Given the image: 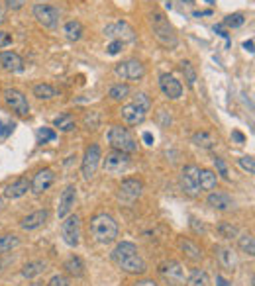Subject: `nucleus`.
Listing matches in <instances>:
<instances>
[{"instance_id": "obj_1", "label": "nucleus", "mask_w": 255, "mask_h": 286, "mask_svg": "<svg viewBox=\"0 0 255 286\" xmlns=\"http://www.w3.org/2000/svg\"><path fill=\"white\" fill-rule=\"evenodd\" d=\"M112 261L116 263L118 269H122L128 274H143L147 271V265L140 255L138 247L130 241L118 243L112 251Z\"/></svg>"}, {"instance_id": "obj_2", "label": "nucleus", "mask_w": 255, "mask_h": 286, "mask_svg": "<svg viewBox=\"0 0 255 286\" xmlns=\"http://www.w3.org/2000/svg\"><path fill=\"white\" fill-rule=\"evenodd\" d=\"M90 236L96 243L100 245H108V243H114L116 237H118V224L116 220L106 214V212H100L96 216H92L90 220Z\"/></svg>"}, {"instance_id": "obj_3", "label": "nucleus", "mask_w": 255, "mask_h": 286, "mask_svg": "<svg viewBox=\"0 0 255 286\" xmlns=\"http://www.w3.org/2000/svg\"><path fill=\"white\" fill-rule=\"evenodd\" d=\"M149 22H151L153 38L157 39L163 47H167V49H175L178 45V38H177V34H175V28H173L171 22L165 18V14L153 12L151 16H149Z\"/></svg>"}, {"instance_id": "obj_4", "label": "nucleus", "mask_w": 255, "mask_h": 286, "mask_svg": "<svg viewBox=\"0 0 255 286\" xmlns=\"http://www.w3.org/2000/svg\"><path fill=\"white\" fill-rule=\"evenodd\" d=\"M108 143L112 145V149L128 153V155L138 151V141H136V137L130 134L128 127H122V125H112V127L108 129Z\"/></svg>"}, {"instance_id": "obj_5", "label": "nucleus", "mask_w": 255, "mask_h": 286, "mask_svg": "<svg viewBox=\"0 0 255 286\" xmlns=\"http://www.w3.org/2000/svg\"><path fill=\"white\" fill-rule=\"evenodd\" d=\"M100 161H102L100 147L96 143L89 145L87 151H85V155H83V163H81V173L85 176V180H90L96 174L98 167H100Z\"/></svg>"}, {"instance_id": "obj_6", "label": "nucleus", "mask_w": 255, "mask_h": 286, "mask_svg": "<svg viewBox=\"0 0 255 286\" xmlns=\"http://www.w3.org/2000/svg\"><path fill=\"white\" fill-rule=\"evenodd\" d=\"M130 167V155L122 153V151L112 149L110 153H106V157L102 159V169L108 174H122L128 171Z\"/></svg>"}, {"instance_id": "obj_7", "label": "nucleus", "mask_w": 255, "mask_h": 286, "mask_svg": "<svg viewBox=\"0 0 255 286\" xmlns=\"http://www.w3.org/2000/svg\"><path fill=\"white\" fill-rule=\"evenodd\" d=\"M104 36L108 39H116V41H122V43H134L138 39V34L128 22H114V24H108L104 28Z\"/></svg>"}, {"instance_id": "obj_8", "label": "nucleus", "mask_w": 255, "mask_h": 286, "mask_svg": "<svg viewBox=\"0 0 255 286\" xmlns=\"http://www.w3.org/2000/svg\"><path fill=\"white\" fill-rule=\"evenodd\" d=\"M114 75L122 81H141L145 76V67L138 59H128V61L116 65Z\"/></svg>"}, {"instance_id": "obj_9", "label": "nucleus", "mask_w": 255, "mask_h": 286, "mask_svg": "<svg viewBox=\"0 0 255 286\" xmlns=\"http://www.w3.org/2000/svg\"><path fill=\"white\" fill-rule=\"evenodd\" d=\"M2 100L18 116H28L30 114V104H28V98H26L24 92H20L16 88H4L2 90Z\"/></svg>"}, {"instance_id": "obj_10", "label": "nucleus", "mask_w": 255, "mask_h": 286, "mask_svg": "<svg viewBox=\"0 0 255 286\" xmlns=\"http://www.w3.org/2000/svg\"><path fill=\"white\" fill-rule=\"evenodd\" d=\"M61 237L69 247H76L81 241V220L76 214H69L67 218H63L61 224Z\"/></svg>"}, {"instance_id": "obj_11", "label": "nucleus", "mask_w": 255, "mask_h": 286, "mask_svg": "<svg viewBox=\"0 0 255 286\" xmlns=\"http://www.w3.org/2000/svg\"><path fill=\"white\" fill-rule=\"evenodd\" d=\"M198 174H200V169H198L196 165H187V167H183V171H181V187L185 190V194H189L192 198L200 194Z\"/></svg>"}, {"instance_id": "obj_12", "label": "nucleus", "mask_w": 255, "mask_h": 286, "mask_svg": "<svg viewBox=\"0 0 255 286\" xmlns=\"http://www.w3.org/2000/svg\"><path fill=\"white\" fill-rule=\"evenodd\" d=\"M32 14L38 20V24L47 28V30H55L59 24V10L49 6V4H36Z\"/></svg>"}, {"instance_id": "obj_13", "label": "nucleus", "mask_w": 255, "mask_h": 286, "mask_svg": "<svg viewBox=\"0 0 255 286\" xmlns=\"http://www.w3.org/2000/svg\"><path fill=\"white\" fill-rule=\"evenodd\" d=\"M161 274H163L165 280H169V284L173 286H185V282H187L185 269L177 261H169L165 265H161Z\"/></svg>"}, {"instance_id": "obj_14", "label": "nucleus", "mask_w": 255, "mask_h": 286, "mask_svg": "<svg viewBox=\"0 0 255 286\" xmlns=\"http://www.w3.org/2000/svg\"><path fill=\"white\" fill-rule=\"evenodd\" d=\"M159 88H161V92L169 100H178L183 96V85H181V81H177L175 76L169 75V73L159 75Z\"/></svg>"}, {"instance_id": "obj_15", "label": "nucleus", "mask_w": 255, "mask_h": 286, "mask_svg": "<svg viewBox=\"0 0 255 286\" xmlns=\"http://www.w3.org/2000/svg\"><path fill=\"white\" fill-rule=\"evenodd\" d=\"M53 180H55V173L51 169H39L38 173L34 174V178L30 180V190L36 194H41L53 185Z\"/></svg>"}, {"instance_id": "obj_16", "label": "nucleus", "mask_w": 255, "mask_h": 286, "mask_svg": "<svg viewBox=\"0 0 255 286\" xmlns=\"http://www.w3.org/2000/svg\"><path fill=\"white\" fill-rule=\"evenodd\" d=\"M141 192H143V183L140 178H126V180H122L118 194H120V198L126 200V202H134V200L140 198Z\"/></svg>"}, {"instance_id": "obj_17", "label": "nucleus", "mask_w": 255, "mask_h": 286, "mask_svg": "<svg viewBox=\"0 0 255 286\" xmlns=\"http://www.w3.org/2000/svg\"><path fill=\"white\" fill-rule=\"evenodd\" d=\"M75 200H76V187L75 185H67L65 190L61 192V198H59V208H57V216L63 220L67 218L73 206H75Z\"/></svg>"}, {"instance_id": "obj_18", "label": "nucleus", "mask_w": 255, "mask_h": 286, "mask_svg": "<svg viewBox=\"0 0 255 286\" xmlns=\"http://www.w3.org/2000/svg\"><path fill=\"white\" fill-rule=\"evenodd\" d=\"M0 65L8 73H20V71H24V59L16 51H2L0 53Z\"/></svg>"}, {"instance_id": "obj_19", "label": "nucleus", "mask_w": 255, "mask_h": 286, "mask_svg": "<svg viewBox=\"0 0 255 286\" xmlns=\"http://www.w3.org/2000/svg\"><path fill=\"white\" fill-rule=\"evenodd\" d=\"M47 218H49V212H47V210L32 212V214H28L26 218H22V222H20V227H22L24 231H32V229H38V227H41V225L47 222Z\"/></svg>"}, {"instance_id": "obj_20", "label": "nucleus", "mask_w": 255, "mask_h": 286, "mask_svg": "<svg viewBox=\"0 0 255 286\" xmlns=\"http://www.w3.org/2000/svg\"><path fill=\"white\" fill-rule=\"evenodd\" d=\"M28 190H30V180L26 178V176H20V178H16L12 185H8V187L4 188V198H10V200H16V198H22L28 194Z\"/></svg>"}, {"instance_id": "obj_21", "label": "nucleus", "mask_w": 255, "mask_h": 286, "mask_svg": "<svg viewBox=\"0 0 255 286\" xmlns=\"http://www.w3.org/2000/svg\"><path fill=\"white\" fill-rule=\"evenodd\" d=\"M120 114H122V120L130 125H140L145 120V112L141 108H138L136 104H126Z\"/></svg>"}, {"instance_id": "obj_22", "label": "nucleus", "mask_w": 255, "mask_h": 286, "mask_svg": "<svg viewBox=\"0 0 255 286\" xmlns=\"http://www.w3.org/2000/svg\"><path fill=\"white\" fill-rule=\"evenodd\" d=\"M206 202H208V206H212L214 210H222V212L230 210V208L234 206V202H232V198H230L226 192H210Z\"/></svg>"}, {"instance_id": "obj_23", "label": "nucleus", "mask_w": 255, "mask_h": 286, "mask_svg": "<svg viewBox=\"0 0 255 286\" xmlns=\"http://www.w3.org/2000/svg\"><path fill=\"white\" fill-rule=\"evenodd\" d=\"M178 247H181V251H183L191 261H194V263L202 261V251H200V247H198L196 243H192L191 239L181 237V239H178Z\"/></svg>"}, {"instance_id": "obj_24", "label": "nucleus", "mask_w": 255, "mask_h": 286, "mask_svg": "<svg viewBox=\"0 0 255 286\" xmlns=\"http://www.w3.org/2000/svg\"><path fill=\"white\" fill-rule=\"evenodd\" d=\"M63 269H65V273L75 276V278H83V276H85V263H83L81 257H76V255L69 257V259L65 261Z\"/></svg>"}, {"instance_id": "obj_25", "label": "nucleus", "mask_w": 255, "mask_h": 286, "mask_svg": "<svg viewBox=\"0 0 255 286\" xmlns=\"http://www.w3.org/2000/svg\"><path fill=\"white\" fill-rule=\"evenodd\" d=\"M218 185V176L214 171H210V169H202L200 174H198V187L200 190H206V192H212Z\"/></svg>"}, {"instance_id": "obj_26", "label": "nucleus", "mask_w": 255, "mask_h": 286, "mask_svg": "<svg viewBox=\"0 0 255 286\" xmlns=\"http://www.w3.org/2000/svg\"><path fill=\"white\" fill-rule=\"evenodd\" d=\"M45 271H47V263L45 261H30L22 267V276L24 278H36Z\"/></svg>"}, {"instance_id": "obj_27", "label": "nucleus", "mask_w": 255, "mask_h": 286, "mask_svg": "<svg viewBox=\"0 0 255 286\" xmlns=\"http://www.w3.org/2000/svg\"><path fill=\"white\" fill-rule=\"evenodd\" d=\"M218 259L222 263V267L228 269V271L238 267V255L230 247H218Z\"/></svg>"}, {"instance_id": "obj_28", "label": "nucleus", "mask_w": 255, "mask_h": 286, "mask_svg": "<svg viewBox=\"0 0 255 286\" xmlns=\"http://www.w3.org/2000/svg\"><path fill=\"white\" fill-rule=\"evenodd\" d=\"M63 34L69 41H79V39L83 38V34H85V28H83L81 22H76V20H69L63 25Z\"/></svg>"}, {"instance_id": "obj_29", "label": "nucleus", "mask_w": 255, "mask_h": 286, "mask_svg": "<svg viewBox=\"0 0 255 286\" xmlns=\"http://www.w3.org/2000/svg\"><path fill=\"white\" fill-rule=\"evenodd\" d=\"M53 124H55V127H57L59 132H63V134H69V132H73V129L76 127L75 118H73V114H69V112L57 116Z\"/></svg>"}, {"instance_id": "obj_30", "label": "nucleus", "mask_w": 255, "mask_h": 286, "mask_svg": "<svg viewBox=\"0 0 255 286\" xmlns=\"http://www.w3.org/2000/svg\"><path fill=\"white\" fill-rule=\"evenodd\" d=\"M192 143L196 147H202V149H212L214 143H216V137L212 136V134H208V132H196L192 136Z\"/></svg>"}, {"instance_id": "obj_31", "label": "nucleus", "mask_w": 255, "mask_h": 286, "mask_svg": "<svg viewBox=\"0 0 255 286\" xmlns=\"http://www.w3.org/2000/svg\"><path fill=\"white\" fill-rule=\"evenodd\" d=\"M18 245H20V237L16 236V233H2L0 236V255L10 253Z\"/></svg>"}, {"instance_id": "obj_32", "label": "nucleus", "mask_w": 255, "mask_h": 286, "mask_svg": "<svg viewBox=\"0 0 255 286\" xmlns=\"http://www.w3.org/2000/svg\"><path fill=\"white\" fill-rule=\"evenodd\" d=\"M34 96L38 100H51L57 96V90L47 83H39V85L34 87Z\"/></svg>"}, {"instance_id": "obj_33", "label": "nucleus", "mask_w": 255, "mask_h": 286, "mask_svg": "<svg viewBox=\"0 0 255 286\" xmlns=\"http://www.w3.org/2000/svg\"><path fill=\"white\" fill-rule=\"evenodd\" d=\"M187 284L189 286H210V276L206 274V271L196 269V271H192L191 278L187 280Z\"/></svg>"}, {"instance_id": "obj_34", "label": "nucleus", "mask_w": 255, "mask_h": 286, "mask_svg": "<svg viewBox=\"0 0 255 286\" xmlns=\"http://www.w3.org/2000/svg\"><path fill=\"white\" fill-rule=\"evenodd\" d=\"M238 243H240V249H242L243 253H247L249 257H253L255 241H253V236H251V233H243L242 237H238Z\"/></svg>"}, {"instance_id": "obj_35", "label": "nucleus", "mask_w": 255, "mask_h": 286, "mask_svg": "<svg viewBox=\"0 0 255 286\" xmlns=\"http://www.w3.org/2000/svg\"><path fill=\"white\" fill-rule=\"evenodd\" d=\"M108 96L116 102H120V100H124L130 96V87L124 85V83H120V85H114V87L108 90Z\"/></svg>"}, {"instance_id": "obj_36", "label": "nucleus", "mask_w": 255, "mask_h": 286, "mask_svg": "<svg viewBox=\"0 0 255 286\" xmlns=\"http://www.w3.org/2000/svg\"><path fill=\"white\" fill-rule=\"evenodd\" d=\"M181 71H183V75H185L187 85H189V87H194V83H196V71H194L192 63L191 61H183L181 63Z\"/></svg>"}, {"instance_id": "obj_37", "label": "nucleus", "mask_w": 255, "mask_h": 286, "mask_svg": "<svg viewBox=\"0 0 255 286\" xmlns=\"http://www.w3.org/2000/svg\"><path fill=\"white\" fill-rule=\"evenodd\" d=\"M132 104H136V106H138V108H141V110H143L145 114L151 110V98H149L145 92H136V94H134V102H132Z\"/></svg>"}, {"instance_id": "obj_38", "label": "nucleus", "mask_w": 255, "mask_h": 286, "mask_svg": "<svg viewBox=\"0 0 255 286\" xmlns=\"http://www.w3.org/2000/svg\"><path fill=\"white\" fill-rule=\"evenodd\" d=\"M218 231H220V236L224 237V239H234V237H238V227L232 224H220L218 225Z\"/></svg>"}, {"instance_id": "obj_39", "label": "nucleus", "mask_w": 255, "mask_h": 286, "mask_svg": "<svg viewBox=\"0 0 255 286\" xmlns=\"http://www.w3.org/2000/svg\"><path fill=\"white\" fill-rule=\"evenodd\" d=\"M245 24V16L242 12H236V14H230L226 18V25L228 28H240V25Z\"/></svg>"}, {"instance_id": "obj_40", "label": "nucleus", "mask_w": 255, "mask_h": 286, "mask_svg": "<svg viewBox=\"0 0 255 286\" xmlns=\"http://www.w3.org/2000/svg\"><path fill=\"white\" fill-rule=\"evenodd\" d=\"M214 165H216V171L218 174L224 178V180H230V171H228V165L222 157H214Z\"/></svg>"}, {"instance_id": "obj_41", "label": "nucleus", "mask_w": 255, "mask_h": 286, "mask_svg": "<svg viewBox=\"0 0 255 286\" xmlns=\"http://www.w3.org/2000/svg\"><path fill=\"white\" fill-rule=\"evenodd\" d=\"M98 124H100V116H98V112H87V116H85V125H87L89 129H96Z\"/></svg>"}, {"instance_id": "obj_42", "label": "nucleus", "mask_w": 255, "mask_h": 286, "mask_svg": "<svg viewBox=\"0 0 255 286\" xmlns=\"http://www.w3.org/2000/svg\"><path fill=\"white\" fill-rule=\"evenodd\" d=\"M238 163H240V167H242L243 171H247L249 174L255 173V161H253V157H240V159H238Z\"/></svg>"}, {"instance_id": "obj_43", "label": "nucleus", "mask_w": 255, "mask_h": 286, "mask_svg": "<svg viewBox=\"0 0 255 286\" xmlns=\"http://www.w3.org/2000/svg\"><path fill=\"white\" fill-rule=\"evenodd\" d=\"M124 45H126V43H122V41H116V39H110V43L106 45V53H108V55H118L120 51L124 49Z\"/></svg>"}, {"instance_id": "obj_44", "label": "nucleus", "mask_w": 255, "mask_h": 286, "mask_svg": "<svg viewBox=\"0 0 255 286\" xmlns=\"http://www.w3.org/2000/svg\"><path fill=\"white\" fill-rule=\"evenodd\" d=\"M47 286H71V284H69V278L65 274H55V276L49 278Z\"/></svg>"}, {"instance_id": "obj_45", "label": "nucleus", "mask_w": 255, "mask_h": 286, "mask_svg": "<svg viewBox=\"0 0 255 286\" xmlns=\"http://www.w3.org/2000/svg\"><path fill=\"white\" fill-rule=\"evenodd\" d=\"M26 2H28V0H4V6H6L8 10L16 12V10H22V8H24Z\"/></svg>"}, {"instance_id": "obj_46", "label": "nucleus", "mask_w": 255, "mask_h": 286, "mask_svg": "<svg viewBox=\"0 0 255 286\" xmlns=\"http://www.w3.org/2000/svg\"><path fill=\"white\" fill-rule=\"evenodd\" d=\"M39 137H41L43 141H53L57 136H55V132L49 129V127H41V129H39Z\"/></svg>"}, {"instance_id": "obj_47", "label": "nucleus", "mask_w": 255, "mask_h": 286, "mask_svg": "<svg viewBox=\"0 0 255 286\" xmlns=\"http://www.w3.org/2000/svg\"><path fill=\"white\" fill-rule=\"evenodd\" d=\"M10 43H12V36H10L8 32L0 30V49H2V47H8Z\"/></svg>"}, {"instance_id": "obj_48", "label": "nucleus", "mask_w": 255, "mask_h": 286, "mask_svg": "<svg viewBox=\"0 0 255 286\" xmlns=\"http://www.w3.org/2000/svg\"><path fill=\"white\" fill-rule=\"evenodd\" d=\"M134 286H159L157 282H153V280H147V278H143V280H138V282H134Z\"/></svg>"}, {"instance_id": "obj_49", "label": "nucleus", "mask_w": 255, "mask_h": 286, "mask_svg": "<svg viewBox=\"0 0 255 286\" xmlns=\"http://www.w3.org/2000/svg\"><path fill=\"white\" fill-rule=\"evenodd\" d=\"M232 137H234L238 143H245V136H243L242 132H232Z\"/></svg>"}, {"instance_id": "obj_50", "label": "nucleus", "mask_w": 255, "mask_h": 286, "mask_svg": "<svg viewBox=\"0 0 255 286\" xmlns=\"http://www.w3.org/2000/svg\"><path fill=\"white\" fill-rule=\"evenodd\" d=\"M243 49L249 51V53H253V39H247V41L243 43Z\"/></svg>"}, {"instance_id": "obj_51", "label": "nucleus", "mask_w": 255, "mask_h": 286, "mask_svg": "<svg viewBox=\"0 0 255 286\" xmlns=\"http://www.w3.org/2000/svg\"><path fill=\"white\" fill-rule=\"evenodd\" d=\"M216 286H232L224 276H216Z\"/></svg>"}, {"instance_id": "obj_52", "label": "nucleus", "mask_w": 255, "mask_h": 286, "mask_svg": "<svg viewBox=\"0 0 255 286\" xmlns=\"http://www.w3.org/2000/svg\"><path fill=\"white\" fill-rule=\"evenodd\" d=\"M143 141H145L147 145H153V136L149 134V132H145V134H143Z\"/></svg>"}, {"instance_id": "obj_53", "label": "nucleus", "mask_w": 255, "mask_h": 286, "mask_svg": "<svg viewBox=\"0 0 255 286\" xmlns=\"http://www.w3.org/2000/svg\"><path fill=\"white\" fill-rule=\"evenodd\" d=\"M4 20H6V12H4V8L0 6V25L4 24Z\"/></svg>"}, {"instance_id": "obj_54", "label": "nucleus", "mask_w": 255, "mask_h": 286, "mask_svg": "<svg viewBox=\"0 0 255 286\" xmlns=\"http://www.w3.org/2000/svg\"><path fill=\"white\" fill-rule=\"evenodd\" d=\"M4 208V200H2V196H0V210Z\"/></svg>"}, {"instance_id": "obj_55", "label": "nucleus", "mask_w": 255, "mask_h": 286, "mask_svg": "<svg viewBox=\"0 0 255 286\" xmlns=\"http://www.w3.org/2000/svg\"><path fill=\"white\" fill-rule=\"evenodd\" d=\"M30 286H41V284H39V282H34V284H30Z\"/></svg>"}, {"instance_id": "obj_56", "label": "nucleus", "mask_w": 255, "mask_h": 286, "mask_svg": "<svg viewBox=\"0 0 255 286\" xmlns=\"http://www.w3.org/2000/svg\"><path fill=\"white\" fill-rule=\"evenodd\" d=\"M185 2H191V0H185Z\"/></svg>"}]
</instances>
